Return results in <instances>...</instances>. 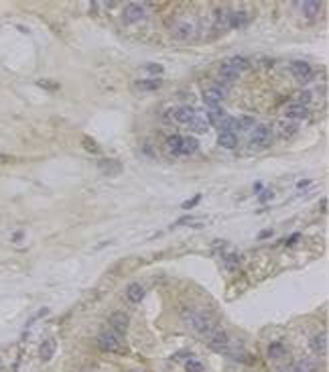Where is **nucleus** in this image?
<instances>
[{
    "instance_id": "27",
    "label": "nucleus",
    "mask_w": 329,
    "mask_h": 372,
    "mask_svg": "<svg viewBox=\"0 0 329 372\" xmlns=\"http://www.w3.org/2000/svg\"><path fill=\"white\" fill-rule=\"evenodd\" d=\"M215 18H218V20H215V27H230V15L228 13H225V10H218V13H215Z\"/></svg>"
},
{
    "instance_id": "17",
    "label": "nucleus",
    "mask_w": 329,
    "mask_h": 372,
    "mask_svg": "<svg viewBox=\"0 0 329 372\" xmlns=\"http://www.w3.org/2000/svg\"><path fill=\"white\" fill-rule=\"evenodd\" d=\"M218 142H220V146H224V149H236V146H238V134H234V132H220Z\"/></svg>"
},
{
    "instance_id": "13",
    "label": "nucleus",
    "mask_w": 329,
    "mask_h": 372,
    "mask_svg": "<svg viewBox=\"0 0 329 372\" xmlns=\"http://www.w3.org/2000/svg\"><path fill=\"white\" fill-rule=\"evenodd\" d=\"M189 128L193 130V132H208V128H209L208 116L203 114V112H197V110H195V118L189 122Z\"/></svg>"
},
{
    "instance_id": "36",
    "label": "nucleus",
    "mask_w": 329,
    "mask_h": 372,
    "mask_svg": "<svg viewBox=\"0 0 329 372\" xmlns=\"http://www.w3.org/2000/svg\"><path fill=\"white\" fill-rule=\"evenodd\" d=\"M309 100H311V94H309V92H303V94L299 96V102H301L299 106H305V104H309Z\"/></svg>"
},
{
    "instance_id": "10",
    "label": "nucleus",
    "mask_w": 329,
    "mask_h": 372,
    "mask_svg": "<svg viewBox=\"0 0 329 372\" xmlns=\"http://www.w3.org/2000/svg\"><path fill=\"white\" fill-rule=\"evenodd\" d=\"M285 118L294 122V120H305V118H309V108L307 106H299V104H293L287 108L285 112Z\"/></svg>"
},
{
    "instance_id": "26",
    "label": "nucleus",
    "mask_w": 329,
    "mask_h": 372,
    "mask_svg": "<svg viewBox=\"0 0 329 372\" xmlns=\"http://www.w3.org/2000/svg\"><path fill=\"white\" fill-rule=\"evenodd\" d=\"M167 149H169V153H173V155H181V137H169Z\"/></svg>"
},
{
    "instance_id": "4",
    "label": "nucleus",
    "mask_w": 329,
    "mask_h": 372,
    "mask_svg": "<svg viewBox=\"0 0 329 372\" xmlns=\"http://www.w3.org/2000/svg\"><path fill=\"white\" fill-rule=\"evenodd\" d=\"M206 340H208V344H209V348H211V350L213 352H228L230 350V337H228V334H225L222 328H215L208 337H206Z\"/></svg>"
},
{
    "instance_id": "32",
    "label": "nucleus",
    "mask_w": 329,
    "mask_h": 372,
    "mask_svg": "<svg viewBox=\"0 0 329 372\" xmlns=\"http://www.w3.org/2000/svg\"><path fill=\"white\" fill-rule=\"evenodd\" d=\"M187 372H201V362H197V360H187V364H185Z\"/></svg>"
},
{
    "instance_id": "25",
    "label": "nucleus",
    "mask_w": 329,
    "mask_h": 372,
    "mask_svg": "<svg viewBox=\"0 0 329 372\" xmlns=\"http://www.w3.org/2000/svg\"><path fill=\"white\" fill-rule=\"evenodd\" d=\"M224 118H225V112H224L222 108H218V110H209V114H208V122H209V124H215L218 128H220V124H222Z\"/></svg>"
},
{
    "instance_id": "24",
    "label": "nucleus",
    "mask_w": 329,
    "mask_h": 372,
    "mask_svg": "<svg viewBox=\"0 0 329 372\" xmlns=\"http://www.w3.org/2000/svg\"><path fill=\"white\" fill-rule=\"evenodd\" d=\"M285 354H287V348L282 346L280 342H275V344H270V346H268V356H270V358L278 360V358H282Z\"/></svg>"
},
{
    "instance_id": "11",
    "label": "nucleus",
    "mask_w": 329,
    "mask_h": 372,
    "mask_svg": "<svg viewBox=\"0 0 329 372\" xmlns=\"http://www.w3.org/2000/svg\"><path fill=\"white\" fill-rule=\"evenodd\" d=\"M173 118L181 124H189L191 120L195 118V110L193 108H189V106H179L173 110Z\"/></svg>"
},
{
    "instance_id": "40",
    "label": "nucleus",
    "mask_w": 329,
    "mask_h": 372,
    "mask_svg": "<svg viewBox=\"0 0 329 372\" xmlns=\"http://www.w3.org/2000/svg\"><path fill=\"white\" fill-rule=\"evenodd\" d=\"M270 234H272V232H270V230H264V232H262V234H260V238H268V236H270Z\"/></svg>"
},
{
    "instance_id": "1",
    "label": "nucleus",
    "mask_w": 329,
    "mask_h": 372,
    "mask_svg": "<svg viewBox=\"0 0 329 372\" xmlns=\"http://www.w3.org/2000/svg\"><path fill=\"white\" fill-rule=\"evenodd\" d=\"M181 321L203 337H208L215 328H218L215 318L209 311H203V309H183L181 311Z\"/></svg>"
},
{
    "instance_id": "19",
    "label": "nucleus",
    "mask_w": 329,
    "mask_h": 372,
    "mask_svg": "<svg viewBox=\"0 0 329 372\" xmlns=\"http://www.w3.org/2000/svg\"><path fill=\"white\" fill-rule=\"evenodd\" d=\"M197 149H199L197 139H193V137L181 139V155H193Z\"/></svg>"
},
{
    "instance_id": "18",
    "label": "nucleus",
    "mask_w": 329,
    "mask_h": 372,
    "mask_svg": "<svg viewBox=\"0 0 329 372\" xmlns=\"http://www.w3.org/2000/svg\"><path fill=\"white\" fill-rule=\"evenodd\" d=\"M224 65H228V67H232L234 71H244V70H248V65H250V61H248L246 57H240V55H236V57H230L228 61H225Z\"/></svg>"
},
{
    "instance_id": "22",
    "label": "nucleus",
    "mask_w": 329,
    "mask_h": 372,
    "mask_svg": "<svg viewBox=\"0 0 329 372\" xmlns=\"http://www.w3.org/2000/svg\"><path fill=\"white\" fill-rule=\"evenodd\" d=\"M301 8H303V13L307 15L309 18H313L321 10V2H319V0H305Z\"/></svg>"
},
{
    "instance_id": "28",
    "label": "nucleus",
    "mask_w": 329,
    "mask_h": 372,
    "mask_svg": "<svg viewBox=\"0 0 329 372\" xmlns=\"http://www.w3.org/2000/svg\"><path fill=\"white\" fill-rule=\"evenodd\" d=\"M82 144H84V149H86L87 153H100V144H98L94 139L84 137V139H82Z\"/></svg>"
},
{
    "instance_id": "15",
    "label": "nucleus",
    "mask_w": 329,
    "mask_h": 372,
    "mask_svg": "<svg viewBox=\"0 0 329 372\" xmlns=\"http://www.w3.org/2000/svg\"><path fill=\"white\" fill-rule=\"evenodd\" d=\"M297 130H299L297 122H291V120H282V122H278V126H277V132H278L280 139H291Z\"/></svg>"
},
{
    "instance_id": "30",
    "label": "nucleus",
    "mask_w": 329,
    "mask_h": 372,
    "mask_svg": "<svg viewBox=\"0 0 329 372\" xmlns=\"http://www.w3.org/2000/svg\"><path fill=\"white\" fill-rule=\"evenodd\" d=\"M242 25H246V15L244 13L230 15V27H242Z\"/></svg>"
},
{
    "instance_id": "16",
    "label": "nucleus",
    "mask_w": 329,
    "mask_h": 372,
    "mask_svg": "<svg viewBox=\"0 0 329 372\" xmlns=\"http://www.w3.org/2000/svg\"><path fill=\"white\" fill-rule=\"evenodd\" d=\"M55 348H57V344H55V340H53V337H49V340H45V342L41 344L39 356H41V360H43V362H49V360L53 358V354H55Z\"/></svg>"
},
{
    "instance_id": "23",
    "label": "nucleus",
    "mask_w": 329,
    "mask_h": 372,
    "mask_svg": "<svg viewBox=\"0 0 329 372\" xmlns=\"http://www.w3.org/2000/svg\"><path fill=\"white\" fill-rule=\"evenodd\" d=\"M126 295H128V299H130L132 303H139V301L144 297V289H142L139 283H132V285H128V289H126Z\"/></svg>"
},
{
    "instance_id": "39",
    "label": "nucleus",
    "mask_w": 329,
    "mask_h": 372,
    "mask_svg": "<svg viewBox=\"0 0 329 372\" xmlns=\"http://www.w3.org/2000/svg\"><path fill=\"white\" fill-rule=\"evenodd\" d=\"M10 161H13V159H10V157H6V155H0V163H10Z\"/></svg>"
},
{
    "instance_id": "2",
    "label": "nucleus",
    "mask_w": 329,
    "mask_h": 372,
    "mask_svg": "<svg viewBox=\"0 0 329 372\" xmlns=\"http://www.w3.org/2000/svg\"><path fill=\"white\" fill-rule=\"evenodd\" d=\"M98 346L102 348V350H106V352H124V344H122V340H120V336L114 334L112 330L100 332V336H98Z\"/></svg>"
},
{
    "instance_id": "21",
    "label": "nucleus",
    "mask_w": 329,
    "mask_h": 372,
    "mask_svg": "<svg viewBox=\"0 0 329 372\" xmlns=\"http://www.w3.org/2000/svg\"><path fill=\"white\" fill-rule=\"evenodd\" d=\"M238 75H240V73L234 71L232 67H228V65H222V67H220V71H218V77H220V80H222L224 84H232L234 80H238Z\"/></svg>"
},
{
    "instance_id": "34",
    "label": "nucleus",
    "mask_w": 329,
    "mask_h": 372,
    "mask_svg": "<svg viewBox=\"0 0 329 372\" xmlns=\"http://www.w3.org/2000/svg\"><path fill=\"white\" fill-rule=\"evenodd\" d=\"M199 199H201V195L197 194L195 197H191L189 201H183V206H181V208H183V210H189V208H193V206H197V204H199Z\"/></svg>"
},
{
    "instance_id": "33",
    "label": "nucleus",
    "mask_w": 329,
    "mask_h": 372,
    "mask_svg": "<svg viewBox=\"0 0 329 372\" xmlns=\"http://www.w3.org/2000/svg\"><path fill=\"white\" fill-rule=\"evenodd\" d=\"M146 71H149L151 75H161V73H163V65H158V63H149V65H146Z\"/></svg>"
},
{
    "instance_id": "37",
    "label": "nucleus",
    "mask_w": 329,
    "mask_h": 372,
    "mask_svg": "<svg viewBox=\"0 0 329 372\" xmlns=\"http://www.w3.org/2000/svg\"><path fill=\"white\" fill-rule=\"evenodd\" d=\"M268 199H272V191L270 189H266V191L260 194V201H268Z\"/></svg>"
},
{
    "instance_id": "8",
    "label": "nucleus",
    "mask_w": 329,
    "mask_h": 372,
    "mask_svg": "<svg viewBox=\"0 0 329 372\" xmlns=\"http://www.w3.org/2000/svg\"><path fill=\"white\" fill-rule=\"evenodd\" d=\"M144 15H146V8L142 2H130L124 8V18H126V22H139L144 18Z\"/></svg>"
},
{
    "instance_id": "35",
    "label": "nucleus",
    "mask_w": 329,
    "mask_h": 372,
    "mask_svg": "<svg viewBox=\"0 0 329 372\" xmlns=\"http://www.w3.org/2000/svg\"><path fill=\"white\" fill-rule=\"evenodd\" d=\"M41 88H45V89H57L59 88V84H51V82H45V80H41V82H37Z\"/></svg>"
},
{
    "instance_id": "12",
    "label": "nucleus",
    "mask_w": 329,
    "mask_h": 372,
    "mask_svg": "<svg viewBox=\"0 0 329 372\" xmlns=\"http://www.w3.org/2000/svg\"><path fill=\"white\" fill-rule=\"evenodd\" d=\"M222 96L215 92L213 88H209V89H206L203 92V102H206V106L209 108V110H218V108H222Z\"/></svg>"
},
{
    "instance_id": "9",
    "label": "nucleus",
    "mask_w": 329,
    "mask_h": 372,
    "mask_svg": "<svg viewBox=\"0 0 329 372\" xmlns=\"http://www.w3.org/2000/svg\"><path fill=\"white\" fill-rule=\"evenodd\" d=\"M327 344H329V340H327V332L315 334V336L311 337V342H309L311 350H313L317 356H323V354L327 352Z\"/></svg>"
},
{
    "instance_id": "29",
    "label": "nucleus",
    "mask_w": 329,
    "mask_h": 372,
    "mask_svg": "<svg viewBox=\"0 0 329 372\" xmlns=\"http://www.w3.org/2000/svg\"><path fill=\"white\" fill-rule=\"evenodd\" d=\"M136 86L140 89H158L161 88V82L158 80H140V82H136Z\"/></svg>"
},
{
    "instance_id": "41",
    "label": "nucleus",
    "mask_w": 329,
    "mask_h": 372,
    "mask_svg": "<svg viewBox=\"0 0 329 372\" xmlns=\"http://www.w3.org/2000/svg\"><path fill=\"white\" fill-rule=\"evenodd\" d=\"M254 191H256V194H260V191H262V183H256V185H254Z\"/></svg>"
},
{
    "instance_id": "5",
    "label": "nucleus",
    "mask_w": 329,
    "mask_h": 372,
    "mask_svg": "<svg viewBox=\"0 0 329 372\" xmlns=\"http://www.w3.org/2000/svg\"><path fill=\"white\" fill-rule=\"evenodd\" d=\"M171 33L173 37L179 39V41H185V39H191L195 35V25L187 18H181V20H175L173 27H171Z\"/></svg>"
},
{
    "instance_id": "3",
    "label": "nucleus",
    "mask_w": 329,
    "mask_h": 372,
    "mask_svg": "<svg viewBox=\"0 0 329 372\" xmlns=\"http://www.w3.org/2000/svg\"><path fill=\"white\" fill-rule=\"evenodd\" d=\"M270 144V128L266 124H258L250 132V151H260L266 149Z\"/></svg>"
},
{
    "instance_id": "42",
    "label": "nucleus",
    "mask_w": 329,
    "mask_h": 372,
    "mask_svg": "<svg viewBox=\"0 0 329 372\" xmlns=\"http://www.w3.org/2000/svg\"><path fill=\"white\" fill-rule=\"evenodd\" d=\"M309 183H311V181H301L299 187H309Z\"/></svg>"
},
{
    "instance_id": "20",
    "label": "nucleus",
    "mask_w": 329,
    "mask_h": 372,
    "mask_svg": "<svg viewBox=\"0 0 329 372\" xmlns=\"http://www.w3.org/2000/svg\"><path fill=\"white\" fill-rule=\"evenodd\" d=\"M294 366L299 368V372H319V362L313 358H303Z\"/></svg>"
},
{
    "instance_id": "31",
    "label": "nucleus",
    "mask_w": 329,
    "mask_h": 372,
    "mask_svg": "<svg viewBox=\"0 0 329 372\" xmlns=\"http://www.w3.org/2000/svg\"><path fill=\"white\" fill-rule=\"evenodd\" d=\"M238 124H240V130L252 128L254 126V118L252 116H242V118H238Z\"/></svg>"
},
{
    "instance_id": "38",
    "label": "nucleus",
    "mask_w": 329,
    "mask_h": 372,
    "mask_svg": "<svg viewBox=\"0 0 329 372\" xmlns=\"http://www.w3.org/2000/svg\"><path fill=\"white\" fill-rule=\"evenodd\" d=\"M278 372H299V368L294 366V364H291V366H285V368H280Z\"/></svg>"
},
{
    "instance_id": "14",
    "label": "nucleus",
    "mask_w": 329,
    "mask_h": 372,
    "mask_svg": "<svg viewBox=\"0 0 329 372\" xmlns=\"http://www.w3.org/2000/svg\"><path fill=\"white\" fill-rule=\"evenodd\" d=\"M98 167H100V171L106 173V175H118L122 171L120 161H114V159H102L98 163Z\"/></svg>"
},
{
    "instance_id": "7",
    "label": "nucleus",
    "mask_w": 329,
    "mask_h": 372,
    "mask_svg": "<svg viewBox=\"0 0 329 372\" xmlns=\"http://www.w3.org/2000/svg\"><path fill=\"white\" fill-rule=\"evenodd\" d=\"M128 323H130V318H128V313H124V311H114L112 313V318H110V328L114 334H124L128 330Z\"/></svg>"
},
{
    "instance_id": "6",
    "label": "nucleus",
    "mask_w": 329,
    "mask_h": 372,
    "mask_svg": "<svg viewBox=\"0 0 329 372\" xmlns=\"http://www.w3.org/2000/svg\"><path fill=\"white\" fill-rule=\"evenodd\" d=\"M291 71H293V75L297 77V80H299L301 84L309 82V80H311V75H313L311 65H309L307 61H301V59H297V61H293V63H291Z\"/></svg>"
}]
</instances>
